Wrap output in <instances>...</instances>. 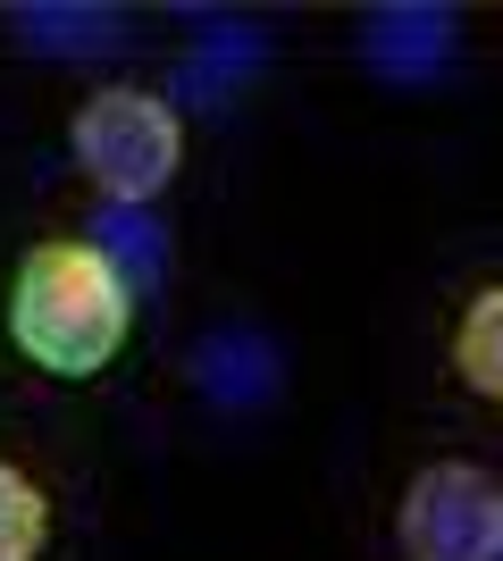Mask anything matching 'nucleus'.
<instances>
[{"label":"nucleus","instance_id":"9","mask_svg":"<svg viewBox=\"0 0 503 561\" xmlns=\"http://www.w3.org/2000/svg\"><path fill=\"white\" fill-rule=\"evenodd\" d=\"M454 377L470 394L503 402V285H479L454 319Z\"/></svg>","mask_w":503,"mask_h":561},{"label":"nucleus","instance_id":"4","mask_svg":"<svg viewBox=\"0 0 503 561\" xmlns=\"http://www.w3.org/2000/svg\"><path fill=\"white\" fill-rule=\"evenodd\" d=\"M185 377H193V394L210 402V411L252 420V411H268V402L286 394V352L268 344L261 328H210V335H193Z\"/></svg>","mask_w":503,"mask_h":561},{"label":"nucleus","instance_id":"7","mask_svg":"<svg viewBox=\"0 0 503 561\" xmlns=\"http://www.w3.org/2000/svg\"><path fill=\"white\" fill-rule=\"evenodd\" d=\"M261 59H268V43L252 34V25H210V34L176 59L168 101H202V110H218V101H236V84L261 76Z\"/></svg>","mask_w":503,"mask_h":561},{"label":"nucleus","instance_id":"2","mask_svg":"<svg viewBox=\"0 0 503 561\" xmlns=\"http://www.w3.org/2000/svg\"><path fill=\"white\" fill-rule=\"evenodd\" d=\"M68 151L76 168L101 185V202H135L151 210V193L176 176L185 160V126H176V101L168 93H144V84H110L76 110L68 126Z\"/></svg>","mask_w":503,"mask_h":561},{"label":"nucleus","instance_id":"8","mask_svg":"<svg viewBox=\"0 0 503 561\" xmlns=\"http://www.w3.org/2000/svg\"><path fill=\"white\" fill-rule=\"evenodd\" d=\"M84 243L110 260V277H118L126 294H151V285L168 277V227L151 210H135V202H101Z\"/></svg>","mask_w":503,"mask_h":561},{"label":"nucleus","instance_id":"10","mask_svg":"<svg viewBox=\"0 0 503 561\" xmlns=\"http://www.w3.org/2000/svg\"><path fill=\"white\" fill-rule=\"evenodd\" d=\"M50 545V494L18 461H0V561H34Z\"/></svg>","mask_w":503,"mask_h":561},{"label":"nucleus","instance_id":"1","mask_svg":"<svg viewBox=\"0 0 503 561\" xmlns=\"http://www.w3.org/2000/svg\"><path fill=\"white\" fill-rule=\"evenodd\" d=\"M135 294L110 277L93 243H43L9 277V344L43 377H93L118 360Z\"/></svg>","mask_w":503,"mask_h":561},{"label":"nucleus","instance_id":"6","mask_svg":"<svg viewBox=\"0 0 503 561\" xmlns=\"http://www.w3.org/2000/svg\"><path fill=\"white\" fill-rule=\"evenodd\" d=\"M9 34L34 59H118L126 50L118 9H76V0H25V9H9Z\"/></svg>","mask_w":503,"mask_h":561},{"label":"nucleus","instance_id":"5","mask_svg":"<svg viewBox=\"0 0 503 561\" xmlns=\"http://www.w3.org/2000/svg\"><path fill=\"white\" fill-rule=\"evenodd\" d=\"M361 68L378 76V84H428L445 76V59L461 50V18L454 9H420V0H395V9H369L361 18Z\"/></svg>","mask_w":503,"mask_h":561},{"label":"nucleus","instance_id":"3","mask_svg":"<svg viewBox=\"0 0 503 561\" xmlns=\"http://www.w3.org/2000/svg\"><path fill=\"white\" fill-rule=\"evenodd\" d=\"M403 561H503V486L470 461H436L403 486L395 512Z\"/></svg>","mask_w":503,"mask_h":561}]
</instances>
